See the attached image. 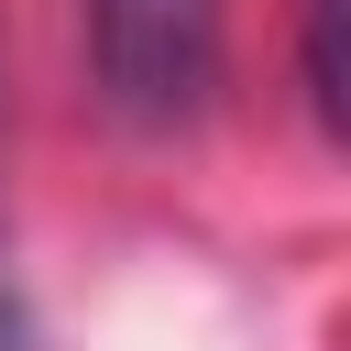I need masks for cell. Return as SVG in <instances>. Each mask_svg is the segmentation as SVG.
Here are the masks:
<instances>
[{"instance_id":"cell-1","label":"cell","mask_w":351,"mask_h":351,"mask_svg":"<svg viewBox=\"0 0 351 351\" xmlns=\"http://www.w3.org/2000/svg\"><path fill=\"white\" fill-rule=\"evenodd\" d=\"M99 99L143 132H186L219 88V0H77Z\"/></svg>"},{"instance_id":"cell-2","label":"cell","mask_w":351,"mask_h":351,"mask_svg":"<svg viewBox=\"0 0 351 351\" xmlns=\"http://www.w3.org/2000/svg\"><path fill=\"white\" fill-rule=\"evenodd\" d=\"M296 66H307V99H318L329 143H351V0H307L296 11Z\"/></svg>"},{"instance_id":"cell-3","label":"cell","mask_w":351,"mask_h":351,"mask_svg":"<svg viewBox=\"0 0 351 351\" xmlns=\"http://www.w3.org/2000/svg\"><path fill=\"white\" fill-rule=\"evenodd\" d=\"M0 351H33V329H22V296L0 285Z\"/></svg>"}]
</instances>
